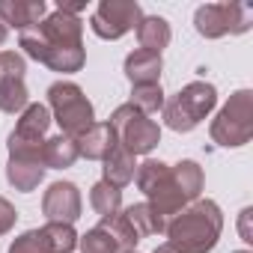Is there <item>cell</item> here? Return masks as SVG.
I'll list each match as a JSON object with an SVG mask.
<instances>
[{
  "instance_id": "cell-33",
  "label": "cell",
  "mask_w": 253,
  "mask_h": 253,
  "mask_svg": "<svg viewBox=\"0 0 253 253\" xmlns=\"http://www.w3.org/2000/svg\"><path fill=\"white\" fill-rule=\"evenodd\" d=\"M235 253H250V250H235Z\"/></svg>"
},
{
  "instance_id": "cell-27",
  "label": "cell",
  "mask_w": 253,
  "mask_h": 253,
  "mask_svg": "<svg viewBox=\"0 0 253 253\" xmlns=\"http://www.w3.org/2000/svg\"><path fill=\"white\" fill-rule=\"evenodd\" d=\"M9 253H51L42 232L39 229H27L24 235H18L12 244H9Z\"/></svg>"
},
{
  "instance_id": "cell-30",
  "label": "cell",
  "mask_w": 253,
  "mask_h": 253,
  "mask_svg": "<svg viewBox=\"0 0 253 253\" xmlns=\"http://www.w3.org/2000/svg\"><path fill=\"white\" fill-rule=\"evenodd\" d=\"M250 214H253L250 209H244V211H241V238H244V241H253V235H250V229H247V220H250Z\"/></svg>"
},
{
  "instance_id": "cell-32",
  "label": "cell",
  "mask_w": 253,
  "mask_h": 253,
  "mask_svg": "<svg viewBox=\"0 0 253 253\" xmlns=\"http://www.w3.org/2000/svg\"><path fill=\"white\" fill-rule=\"evenodd\" d=\"M6 33H9V30H6L3 24H0V45H3V42H6Z\"/></svg>"
},
{
  "instance_id": "cell-8",
  "label": "cell",
  "mask_w": 253,
  "mask_h": 253,
  "mask_svg": "<svg viewBox=\"0 0 253 253\" xmlns=\"http://www.w3.org/2000/svg\"><path fill=\"white\" fill-rule=\"evenodd\" d=\"M250 21H253V12L247 3H206L194 12V27L203 39L247 33Z\"/></svg>"
},
{
  "instance_id": "cell-10",
  "label": "cell",
  "mask_w": 253,
  "mask_h": 253,
  "mask_svg": "<svg viewBox=\"0 0 253 253\" xmlns=\"http://www.w3.org/2000/svg\"><path fill=\"white\" fill-rule=\"evenodd\" d=\"M140 18L143 9L137 0H101L89 18V27L98 39H122L140 24Z\"/></svg>"
},
{
  "instance_id": "cell-1",
  "label": "cell",
  "mask_w": 253,
  "mask_h": 253,
  "mask_svg": "<svg viewBox=\"0 0 253 253\" xmlns=\"http://www.w3.org/2000/svg\"><path fill=\"white\" fill-rule=\"evenodd\" d=\"M21 48L36 63L48 66L51 72H63V75L81 72L86 63L84 24L78 15H66V12H54V15L42 18L36 27L24 30Z\"/></svg>"
},
{
  "instance_id": "cell-19",
  "label": "cell",
  "mask_w": 253,
  "mask_h": 253,
  "mask_svg": "<svg viewBox=\"0 0 253 253\" xmlns=\"http://www.w3.org/2000/svg\"><path fill=\"white\" fill-rule=\"evenodd\" d=\"M104 182L107 185H113V188H125L131 179H134V173H137V164H134V155H128L122 146H116L107 158H104Z\"/></svg>"
},
{
  "instance_id": "cell-6",
  "label": "cell",
  "mask_w": 253,
  "mask_h": 253,
  "mask_svg": "<svg viewBox=\"0 0 253 253\" xmlns=\"http://www.w3.org/2000/svg\"><path fill=\"white\" fill-rule=\"evenodd\" d=\"M209 134L223 149L250 143V137H253V92L250 89H238L235 95H229V101L214 116Z\"/></svg>"
},
{
  "instance_id": "cell-9",
  "label": "cell",
  "mask_w": 253,
  "mask_h": 253,
  "mask_svg": "<svg viewBox=\"0 0 253 253\" xmlns=\"http://www.w3.org/2000/svg\"><path fill=\"white\" fill-rule=\"evenodd\" d=\"M51 128V110L45 104H27L18 116L15 131L9 134V155H24V158H39L42 161V146L48 140Z\"/></svg>"
},
{
  "instance_id": "cell-4",
  "label": "cell",
  "mask_w": 253,
  "mask_h": 253,
  "mask_svg": "<svg viewBox=\"0 0 253 253\" xmlns=\"http://www.w3.org/2000/svg\"><path fill=\"white\" fill-rule=\"evenodd\" d=\"M217 104V89L214 84L206 81H191L188 86H182L170 101H164V122L173 131H194L197 125L214 110Z\"/></svg>"
},
{
  "instance_id": "cell-26",
  "label": "cell",
  "mask_w": 253,
  "mask_h": 253,
  "mask_svg": "<svg viewBox=\"0 0 253 253\" xmlns=\"http://www.w3.org/2000/svg\"><path fill=\"white\" fill-rule=\"evenodd\" d=\"M78 247H81V253H122L116 247V241L107 235V229H101V226H92L84 235H78Z\"/></svg>"
},
{
  "instance_id": "cell-5",
  "label": "cell",
  "mask_w": 253,
  "mask_h": 253,
  "mask_svg": "<svg viewBox=\"0 0 253 253\" xmlns=\"http://www.w3.org/2000/svg\"><path fill=\"white\" fill-rule=\"evenodd\" d=\"M134 176H137V188L146 194V200H149V206H152V211L158 217H176L188 206L185 194L179 191V185L173 179V170L164 161L149 158V161H143L137 167Z\"/></svg>"
},
{
  "instance_id": "cell-18",
  "label": "cell",
  "mask_w": 253,
  "mask_h": 253,
  "mask_svg": "<svg viewBox=\"0 0 253 253\" xmlns=\"http://www.w3.org/2000/svg\"><path fill=\"white\" fill-rule=\"evenodd\" d=\"M137 39H140V48H143V51L161 54V51L170 45L173 30H170L167 18H161V15H149V18H140V24H137Z\"/></svg>"
},
{
  "instance_id": "cell-23",
  "label": "cell",
  "mask_w": 253,
  "mask_h": 253,
  "mask_svg": "<svg viewBox=\"0 0 253 253\" xmlns=\"http://www.w3.org/2000/svg\"><path fill=\"white\" fill-rule=\"evenodd\" d=\"M101 229H107V235L116 241V247L122 250V253H128V250H134L137 247V232H134V226L125 220V214H110V217H101V223H98Z\"/></svg>"
},
{
  "instance_id": "cell-11",
  "label": "cell",
  "mask_w": 253,
  "mask_h": 253,
  "mask_svg": "<svg viewBox=\"0 0 253 253\" xmlns=\"http://www.w3.org/2000/svg\"><path fill=\"white\" fill-rule=\"evenodd\" d=\"M24 57L15 51H0V110L3 113H21L30 104L27 86H24Z\"/></svg>"
},
{
  "instance_id": "cell-34",
  "label": "cell",
  "mask_w": 253,
  "mask_h": 253,
  "mask_svg": "<svg viewBox=\"0 0 253 253\" xmlns=\"http://www.w3.org/2000/svg\"><path fill=\"white\" fill-rule=\"evenodd\" d=\"M128 253H134V250H128Z\"/></svg>"
},
{
  "instance_id": "cell-3",
  "label": "cell",
  "mask_w": 253,
  "mask_h": 253,
  "mask_svg": "<svg viewBox=\"0 0 253 253\" xmlns=\"http://www.w3.org/2000/svg\"><path fill=\"white\" fill-rule=\"evenodd\" d=\"M48 104H51L54 122L63 128V134L72 137V140H78L86 128H92V125H95V110H92L89 98L72 81L51 84L48 86Z\"/></svg>"
},
{
  "instance_id": "cell-13",
  "label": "cell",
  "mask_w": 253,
  "mask_h": 253,
  "mask_svg": "<svg viewBox=\"0 0 253 253\" xmlns=\"http://www.w3.org/2000/svg\"><path fill=\"white\" fill-rule=\"evenodd\" d=\"M48 6L45 0H0V24L15 27V30H30L45 18Z\"/></svg>"
},
{
  "instance_id": "cell-12",
  "label": "cell",
  "mask_w": 253,
  "mask_h": 253,
  "mask_svg": "<svg viewBox=\"0 0 253 253\" xmlns=\"http://www.w3.org/2000/svg\"><path fill=\"white\" fill-rule=\"evenodd\" d=\"M81 191L72 182H54L42 197V211L48 223H75L81 217Z\"/></svg>"
},
{
  "instance_id": "cell-25",
  "label": "cell",
  "mask_w": 253,
  "mask_h": 253,
  "mask_svg": "<svg viewBox=\"0 0 253 253\" xmlns=\"http://www.w3.org/2000/svg\"><path fill=\"white\" fill-rule=\"evenodd\" d=\"M131 107H137L143 116H152L158 110H164V89L161 84H149V86H131Z\"/></svg>"
},
{
  "instance_id": "cell-15",
  "label": "cell",
  "mask_w": 253,
  "mask_h": 253,
  "mask_svg": "<svg viewBox=\"0 0 253 253\" xmlns=\"http://www.w3.org/2000/svg\"><path fill=\"white\" fill-rule=\"evenodd\" d=\"M161 69H164V60L161 54H152V51H131L125 57V78L131 81V86H149V84H158L161 78Z\"/></svg>"
},
{
  "instance_id": "cell-24",
  "label": "cell",
  "mask_w": 253,
  "mask_h": 253,
  "mask_svg": "<svg viewBox=\"0 0 253 253\" xmlns=\"http://www.w3.org/2000/svg\"><path fill=\"white\" fill-rule=\"evenodd\" d=\"M39 232L51 253H72L78 247V232L72 229V223H45Z\"/></svg>"
},
{
  "instance_id": "cell-22",
  "label": "cell",
  "mask_w": 253,
  "mask_h": 253,
  "mask_svg": "<svg viewBox=\"0 0 253 253\" xmlns=\"http://www.w3.org/2000/svg\"><path fill=\"white\" fill-rule=\"evenodd\" d=\"M89 206H92L101 217L119 214V209H122V191L113 188V185H107V182L101 179V182H95L92 191H89Z\"/></svg>"
},
{
  "instance_id": "cell-16",
  "label": "cell",
  "mask_w": 253,
  "mask_h": 253,
  "mask_svg": "<svg viewBox=\"0 0 253 253\" xmlns=\"http://www.w3.org/2000/svg\"><path fill=\"white\" fill-rule=\"evenodd\" d=\"M6 179L15 191H36L39 182L45 179V167L39 158H24V155H9V164H6Z\"/></svg>"
},
{
  "instance_id": "cell-2",
  "label": "cell",
  "mask_w": 253,
  "mask_h": 253,
  "mask_svg": "<svg viewBox=\"0 0 253 253\" xmlns=\"http://www.w3.org/2000/svg\"><path fill=\"white\" fill-rule=\"evenodd\" d=\"M223 229V214L214 200H197L194 206L182 209L170 223L164 226L167 244H173L182 253H209Z\"/></svg>"
},
{
  "instance_id": "cell-17",
  "label": "cell",
  "mask_w": 253,
  "mask_h": 253,
  "mask_svg": "<svg viewBox=\"0 0 253 253\" xmlns=\"http://www.w3.org/2000/svg\"><path fill=\"white\" fill-rule=\"evenodd\" d=\"M78 140L66 137V134H57V137H48L45 146H42V167L45 170H66L78 161Z\"/></svg>"
},
{
  "instance_id": "cell-14",
  "label": "cell",
  "mask_w": 253,
  "mask_h": 253,
  "mask_svg": "<svg viewBox=\"0 0 253 253\" xmlns=\"http://www.w3.org/2000/svg\"><path fill=\"white\" fill-rule=\"evenodd\" d=\"M116 146H119V140H116V131L110 128V122H95L92 128H86L78 137V155H84L89 161H104Z\"/></svg>"
},
{
  "instance_id": "cell-28",
  "label": "cell",
  "mask_w": 253,
  "mask_h": 253,
  "mask_svg": "<svg viewBox=\"0 0 253 253\" xmlns=\"http://www.w3.org/2000/svg\"><path fill=\"white\" fill-rule=\"evenodd\" d=\"M15 220H18V211H15V206H12L9 200H3V197H0V235H6V232L15 226Z\"/></svg>"
},
{
  "instance_id": "cell-29",
  "label": "cell",
  "mask_w": 253,
  "mask_h": 253,
  "mask_svg": "<svg viewBox=\"0 0 253 253\" xmlns=\"http://www.w3.org/2000/svg\"><path fill=\"white\" fill-rule=\"evenodd\" d=\"M86 3L84 0H57V12H66V15H78Z\"/></svg>"
},
{
  "instance_id": "cell-20",
  "label": "cell",
  "mask_w": 253,
  "mask_h": 253,
  "mask_svg": "<svg viewBox=\"0 0 253 253\" xmlns=\"http://www.w3.org/2000/svg\"><path fill=\"white\" fill-rule=\"evenodd\" d=\"M122 214H125V220L134 226L137 238L158 235V232H164V226H167V223H164V217H158V214L152 211V206H149V203H134V206L125 209Z\"/></svg>"
},
{
  "instance_id": "cell-21",
  "label": "cell",
  "mask_w": 253,
  "mask_h": 253,
  "mask_svg": "<svg viewBox=\"0 0 253 253\" xmlns=\"http://www.w3.org/2000/svg\"><path fill=\"white\" fill-rule=\"evenodd\" d=\"M173 179L179 185V191L185 194L188 203H197L203 194V167L197 161H179L173 167Z\"/></svg>"
},
{
  "instance_id": "cell-7",
  "label": "cell",
  "mask_w": 253,
  "mask_h": 253,
  "mask_svg": "<svg viewBox=\"0 0 253 253\" xmlns=\"http://www.w3.org/2000/svg\"><path fill=\"white\" fill-rule=\"evenodd\" d=\"M110 128L116 131L119 146L128 155H149L158 143H161V128L158 122H152L149 116H143L137 107L122 104L110 113Z\"/></svg>"
},
{
  "instance_id": "cell-31",
  "label": "cell",
  "mask_w": 253,
  "mask_h": 253,
  "mask_svg": "<svg viewBox=\"0 0 253 253\" xmlns=\"http://www.w3.org/2000/svg\"><path fill=\"white\" fill-rule=\"evenodd\" d=\"M155 253H182V250H176V247H173V244H161V247H158V250H155Z\"/></svg>"
}]
</instances>
